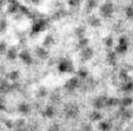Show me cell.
I'll return each mask as SVG.
<instances>
[{"label":"cell","mask_w":133,"mask_h":131,"mask_svg":"<svg viewBox=\"0 0 133 131\" xmlns=\"http://www.w3.org/2000/svg\"><path fill=\"white\" fill-rule=\"evenodd\" d=\"M114 12V5L111 0H107L104 3H102V6L100 7V16H102V18L109 19Z\"/></svg>","instance_id":"cell-1"},{"label":"cell","mask_w":133,"mask_h":131,"mask_svg":"<svg viewBox=\"0 0 133 131\" xmlns=\"http://www.w3.org/2000/svg\"><path fill=\"white\" fill-rule=\"evenodd\" d=\"M58 69H59L60 72L63 73H69L73 71V63L68 60V59H63L59 65H58Z\"/></svg>","instance_id":"cell-2"},{"label":"cell","mask_w":133,"mask_h":131,"mask_svg":"<svg viewBox=\"0 0 133 131\" xmlns=\"http://www.w3.org/2000/svg\"><path fill=\"white\" fill-rule=\"evenodd\" d=\"M79 78L78 77H73V78H71V79H69L68 81L65 82V86H64V88H65V90L66 91H69V92H72V91H74L77 89V88L79 87Z\"/></svg>","instance_id":"cell-3"},{"label":"cell","mask_w":133,"mask_h":131,"mask_svg":"<svg viewBox=\"0 0 133 131\" xmlns=\"http://www.w3.org/2000/svg\"><path fill=\"white\" fill-rule=\"evenodd\" d=\"M107 98L108 97H104V96H101V97H98L95 98L94 101H93V108L95 110H101L103 108H107Z\"/></svg>","instance_id":"cell-4"},{"label":"cell","mask_w":133,"mask_h":131,"mask_svg":"<svg viewBox=\"0 0 133 131\" xmlns=\"http://www.w3.org/2000/svg\"><path fill=\"white\" fill-rule=\"evenodd\" d=\"M93 53L94 52H93L92 48H90V47H85V48L81 49V52H80L81 60L82 61H88V60H90V59H92Z\"/></svg>","instance_id":"cell-5"},{"label":"cell","mask_w":133,"mask_h":131,"mask_svg":"<svg viewBox=\"0 0 133 131\" xmlns=\"http://www.w3.org/2000/svg\"><path fill=\"white\" fill-rule=\"evenodd\" d=\"M79 113V108L74 104H69L68 108H65V115L68 118H74Z\"/></svg>","instance_id":"cell-6"},{"label":"cell","mask_w":133,"mask_h":131,"mask_svg":"<svg viewBox=\"0 0 133 131\" xmlns=\"http://www.w3.org/2000/svg\"><path fill=\"white\" fill-rule=\"evenodd\" d=\"M98 7V0H85V11L87 14H91Z\"/></svg>","instance_id":"cell-7"},{"label":"cell","mask_w":133,"mask_h":131,"mask_svg":"<svg viewBox=\"0 0 133 131\" xmlns=\"http://www.w3.org/2000/svg\"><path fill=\"white\" fill-rule=\"evenodd\" d=\"M119 113H120V116H121L122 119H124V120H129V119H131L132 116H133L132 110H130L129 108H123V107L120 108Z\"/></svg>","instance_id":"cell-8"},{"label":"cell","mask_w":133,"mask_h":131,"mask_svg":"<svg viewBox=\"0 0 133 131\" xmlns=\"http://www.w3.org/2000/svg\"><path fill=\"white\" fill-rule=\"evenodd\" d=\"M88 22H89L90 26L93 27V28H99V27L102 24L101 19H100L99 17H97V16H94V15H91V16L89 17Z\"/></svg>","instance_id":"cell-9"},{"label":"cell","mask_w":133,"mask_h":131,"mask_svg":"<svg viewBox=\"0 0 133 131\" xmlns=\"http://www.w3.org/2000/svg\"><path fill=\"white\" fill-rule=\"evenodd\" d=\"M121 90L123 92H132L133 91V81L131 78H129L127 81H124L121 86Z\"/></svg>","instance_id":"cell-10"},{"label":"cell","mask_w":133,"mask_h":131,"mask_svg":"<svg viewBox=\"0 0 133 131\" xmlns=\"http://www.w3.org/2000/svg\"><path fill=\"white\" fill-rule=\"evenodd\" d=\"M133 103V99L131 98V97H124V98H122L121 100H120V102H119V105L120 107H123V108H129V107H131Z\"/></svg>","instance_id":"cell-11"},{"label":"cell","mask_w":133,"mask_h":131,"mask_svg":"<svg viewBox=\"0 0 133 131\" xmlns=\"http://www.w3.org/2000/svg\"><path fill=\"white\" fill-rule=\"evenodd\" d=\"M99 129L101 131H110L112 129V123L109 120H102L99 123Z\"/></svg>","instance_id":"cell-12"},{"label":"cell","mask_w":133,"mask_h":131,"mask_svg":"<svg viewBox=\"0 0 133 131\" xmlns=\"http://www.w3.org/2000/svg\"><path fill=\"white\" fill-rule=\"evenodd\" d=\"M89 118H90L91 121H101L103 119L101 111H100V110H95V109L90 113V117Z\"/></svg>","instance_id":"cell-13"},{"label":"cell","mask_w":133,"mask_h":131,"mask_svg":"<svg viewBox=\"0 0 133 131\" xmlns=\"http://www.w3.org/2000/svg\"><path fill=\"white\" fill-rule=\"evenodd\" d=\"M118 54L115 53V51H112V52H109L108 53V61L111 66H115L116 65V60H118Z\"/></svg>","instance_id":"cell-14"},{"label":"cell","mask_w":133,"mask_h":131,"mask_svg":"<svg viewBox=\"0 0 133 131\" xmlns=\"http://www.w3.org/2000/svg\"><path fill=\"white\" fill-rule=\"evenodd\" d=\"M128 48H129V45H118L114 51L116 54H123L128 51Z\"/></svg>","instance_id":"cell-15"},{"label":"cell","mask_w":133,"mask_h":131,"mask_svg":"<svg viewBox=\"0 0 133 131\" xmlns=\"http://www.w3.org/2000/svg\"><path fill=\"white\" fill-rule=\"evenodd\" d=\"M85 47H89V39L88 38H85V37L80 38L79 41H78V48L81 50V49L85 48Z\"/></svg>","instance_id":"cell-16"},{"label":"cell","mask_w":133,"mask_h":131,"mask_svg":"<svg viewBox=\"0 0 133 131\" xmlns=\"http://www.w3.org/2000/svg\"><path fill=\"white\" fill-rule=\"evenodd\" d=\"M120 100L116 98H107V107H115L119 105Z\"/></svg>","instance_id":"cell-17"},{"label":"cell","mask_w":133,"mask_h":131,"mask_svg":"<svg viewBox=\"0 0 133 131\" xmlns=\"http://www.w3.org/2000/svg\"><path fill=\"white\" fill-rule=\"evenodd\" d=\"M74 33H76V36L78 37V39H80V38H83L85 35V28L84 27H78L76 28V31H74Z\"/></svg>","instance_id":"cell-18"},{"label":"cell","mask_w":133,"mask_h":131,"mask_svg":"<svg viewBox=\"0 0 133 131\" xmlns=\"http://www.w3.org/2000/svg\"><path fill=\"white\" fill-rule=\"evenodd\" d=\"M77 74H78V78H82V79H85L87 77H88L89 72H88V70H87V69L84 68V67H82V68H80V69L78 70Z\"/></svg>","instance_id":"cell-19"},{"label":"cell","mask_w":133,"mask_h":131,"mask_svg":"<svg viewBox=\"0 0 133 131\" xmlns=\"http://www.w3.org/2000/svg\"><path fill=\"white\" fill-rule=\"evenodd\" d=\"M125 15L129 20H133V6L130 5L125 8Z\"/></svg>","instance_id":"cell-20"},{"label":"cell","mask_w":133,"mask_h":131,"mask_svg":"<svg viewBox=\"0 0 133 131\" xmlns=\"http://www.w3.org/2000/svg\"><path fill=\"white\" fill-rule=\"evenodd\" d=\"M103 42H104L105 47H108V48H112V47H113V38H112L111 36L104 38V40H103Z\"/></svg>","instance_id":"cell-21"},{"label":"cell","mask_w":133,"mask_h":131,"mask_svg":"<svg viewBox=\"0 0 133 131\" xmlns=\"http://www.w3.org/2000/svg\"><path fill=\"white\" fill-rule=\"evenodd\" d=\"M119 78H120V79H121V80H122V81L124 82V81H127V80H128L129 78H130V77H129V73L127 72V71H125V70H122V71H121V72H120V73H119Z\"/></svg>","instance_id":"cell-22"},{"label":"cell","mask_w":133,"mask_h":131,"mask_svg":"<svg viewBox=\"0 0 133 131\" xmlns=\"http://www.w3.org/2000/svg\"><path fill=\"white\" fill-rule=\"evenodd\" d=\"M82 1H83V0H69V5L72 6V7L78 8L82 3Z\"/></svg>","instance_id":"cell-23"},{"label":"cell","mask_w":133,"mask_h":131,"mask_svg":"<svg viewBox=\"0 0 133 131\" xmlns=\"http://www.w3.org/2000/svg\"><path fill=\"white\" fill-rule=\"evenodd\" d=\"M119 45H129V39L125 36H121L119 38Z\"/></svg>","instance_id":"cell-24"},{"label":"cell","mask_w":133,"mask_h":131,"mask_svg":"<svg viewBox=\"0 0 133 131\" xmlns=\"http://www.w3.org/2000/svg\"><path fill=\"white\" fill-rule=\"evenodd\" d=\"M81 131H93V130H92V127L90 124H83L82 128H81Z\"/></svg>","instance_id":"cell-25"},{"label":"cell","mask_w":133,"mask_h":131,"mask_svg":"<svg viewBox=\"0 0 133 131\" xmlns=\"http://www.w3.org/2000/svg\"><path fill=\"white\" fill-rule=\"evenodd\" d=\"M47 115L50 116V117L53 115V109H52V108H48V109H47Z\"/></svg>","instance_id":"cell-26"},{"label":"cell","mask_w":133,"mask_h":131,"mask_svg":"<svg viewBox=\"0 0 133 131\" xmlns=\"http://www.w3.org/2000/svg\"><path fill=\"white\" fill-rule=\"evenodd\" d=\"M30 2H33V3H38V2H40L41 0H29Z\"/></svg>","instance_id":"cell-27"}]
</instances>
